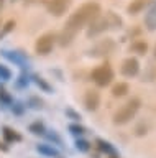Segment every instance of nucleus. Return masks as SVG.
Instances as JSON below:
<instances>
[{"mask_svg": "<svg viewBox=\"0 0 156 158\" xmlns=\"http://www.w3.org/2000/svg\"><path fill=\"white\" fill-rule=\"evenodd\" d=\"M28 106H30L31 109H43L45 107V102H43V99H40V97L31 96L30 99H28Z\"/></svg>", "mask_w": 156, "mask_h": 158, "instance_id": "5701e85b", "label": "nucleus"}, {"mask_svg": "<svg viewBox=\"0 0 156 158\" xmlns=\"http://www.w3.org/2000/svg\"><path fill=\"white\" fill-rule=\"evenodd\" d=\"M33 82H35L36 86L40 87L41 91H45V92H51V91H53L51 86L46 82V79H43V77H40V76H33Z\"/></svg>", "mask_w": 156, "mask_h": 158, "instance_id": "4be33fe9", "label": "nucleus"}, {"mask_svg": "<svg viewBox=\"0 0 156 158\" xmlns=\"http://www.w3.org/2000/svg\"><path fill=\"white\" fill-rule=\"evenodd\" d=\"M154 58H156V44H154Z\"/></svg>", "mask_w": 156, "mask_h": 158, "instance_id": "473e14b6", "label": "nucleus"}, {"mask_svg": "<svg viewBox=\"0 0 156 158\" xmlns=\"http://www.w3.org/2000/svg\"><path fill=\"white\" fill-rule=\"evenodd\" d=\"M130 92V86L128 82H117L114 87H112V96L114 97H125L126 94Z\"/></svg>", "mask_w": 156, "mask_h": 158, "instance_id": "dca6fc26", "label": "nucleus"}, {"mask_svg": "<svg viewBox=\"0 0 156 158\" xmlns=\"http://www.w3.org/2000/svg\"><path fill=\"white\" fill-rule=\"evenodd\" d=\"M64 114H66V117L67 118H71V120H74V122H81V114L79 112H76L74 109H71V107H67L66 110H64Z\"/></svg>", "mask_w": 156, "mask_h": 158, "instance_id": "393cba45", "label": "nucleus"}, {"mask_svg": "<svg viewBox=\"0 0 156 158\" xmlns=\"http://www.w3.org/2000/svg\"><path fill=\"white\" fill-rule=\"evenodd\" d=\"M109 158H118V156H109Z\"/></svg>", "mask_w": 156, "mask_h": 158, "instance_id": "72a5a7b5", "label": "nucleus"}, {"mask_svg": "<svg viewBox=\"0 0 156 158\" xmlns=\"http://www.w3.org/2000/svg\"><path fill=\"white\" fill-rule=\"evenodd\" d=\"M100 106V94L95 91V89H89V91H86L84 94V107L86 110L89 112H94L97 110Z\"/></svg>", "mask_w": 156, "mask_h": 158, "instance_id": "1a4fd4ad", "label": "nucleus"}, {"mask_svg": "<svg viewBox=\"0 0 156 158\" xmlns=\"http://www.w3.org/2000/svg\"><path fill=\"white\" fill-rule=\"evenodd\" d=\"M141 107V101L138 97H131L128 99L123 106L118 107L114 114V117H112V122H114V125H125V123L131 122L135 118V115L138 114Z\"/></svg>", "mask_w": 156, "mask_h": 158, "instance_id": "7ed1b4c3", "label": "nucleus"}, {"mask_svg": "<svg viewBox=\"0 0 156 158\" xmlns=\"http://www.w3.org/2000/svg\"><path fill=\"white\" fill-rule=\"evenodd\" d=\"M36 152L48 158H59V150L54 145H51V143H40V145H36Z\"/></svg>", "mask_w": 156, "mask_h": 158, "instance_id": "9b49d317", "label": "nucleus"}, {"mask_svg": "<svg viewBox=\"0 0 156 158\" xmlns=\"http://www.w3.org/2000/svg\"><path fill=\"white\" fill-rule=\"evenodd\" d=\"M72 0H48L46 10L53 17H62L67 10H69Z\"/></svg>", "mask_w": 156, "mask_h": 158, "instance_id": "0eeeda50", "label": "nucleus"}, {"mask_svg": "<svg viewBox=\"0 0 156 158\" xmlns=\"http://www.w3.org/2000/svg\"><path fill=\"white\" fill-rule=\"evenodd\" d=\"M23 110H25V106H23L22 102H12V112L18 114V115H22Z\"/></svg>", "mask_w": 156, "mask_h": 158, "instance_id": "cd10ccee", "label": "nucleus"}, {"mask_svg": "<svg viewBox=\"0 0 156 158\" xmlns=\"http://www.w3.org/2000/svg\"><path fill=\"white\" fill-rule=\"evenodd\" d=\"M0 79H2V81H10L12 79V71L5 66V64H0Z\"/></svg>", "mask_w": 156, "mask_h": 158, "instance_id": "a878e982", "label": "nucleus"}, {"mask_svg": "<svg viewBox=\"0 0 156 158\" xmlns=\"http://www.w3.org/2000/svg\"><path fill=\"white\" fill-rule=\"evenodd\" d=\"M25 2H28V3H33V2H38V0H25Z\"/></svg>", "mask_w": 156, "mask_h": 158, "instance_id": "7c9ffc66", "label": "nucleus"}, {"mask_svg": "<svg viewBox=\"0 0 156 158\" xmlns=\"http://www.w3.org/2000/svg\"><path fill=\"white\" fill-rule=\"evenodd\" d=\"M0 102H2V104H12L13 102L12 96L5 91V89H2V87H0Z\"/></svg>", "mask_w": 156, "mask_h": 158, "instance_id": "bb28decb", "label": "nucleus"}, {"mask_svg": "<svg viewBox=\"0 0 156 158\" xmlns=\"http://www.w3.org/2000/svg\"><path fill=\"white\" fill-rule=\"evenodd\" d=\"M45 137L48 138V140L51 142V145H58V147H62V138L58 135L56 130H46Z\"/></svg>", "mask_w": 156, "mask_h": 158, "instance_id": "aec40b11", "label": "nucleus"}, {"mask_svg": "<svg viewBox=\"0 0 156 158\" xmlns=\"http://www.w3.org/2000/svg\"><path fill=\"white\" fill-rule=\"evenodd\" d=\"M13 28H15V22H13V20H8V22L2 27V30H0V40H2L3 36H7Z\"/></svg>", "mask_w": 156, "mask_h": 158, "instance_id": "b1692460", "label": "nucleus"}, {"mask_svg": "<svg viewBox=\"0 0 156 158\" xmlns=\"http://www.w3.org/2000/svg\"><path fill=\"white\" fill-rule=\"evenodd\" d=\"M122 25H123V20H122L117 13L114 12H107L105 17H97L95 20H92L87 27V38H95L99 35L109 31V30H120Z\"/></svg>", "mask_w": 156, "mask_h": 158, "instance_id": "f03ea898", "label": "nucleus"}, {"mask_svg": "<svg viewBox=\"0 0 156 158\" xmlns=\"http://www.w3.org/2000/svg\"><path fill=\"white\" fill-rule=\"evenodd\" d=\"M150 3H151V0H131L128 3V7H126V12L130 15H136V13L143 12Z\"/></svg>", "mask_w": 156, "mask_h": 158, "instance_id": "ddd939ff", "label": "nucleus"}, {"mask_svg": "<svg viewBox=\"0 0 156 158\" xmlns=\"http://www.w3.org/2000/svg\"><path fill=\"white\" fill-rule=\"evenodd\" d=\"M76 150L81 152V153H87L90 150V143L86 140V138H76Z\"/></svg>", "mask_w": 156, "mask_h": 158, "instance_id": "412c9836", "label": "nucleus"}, {"mask_svg": "<svg viewBox=\"0 0 156 158\" xmlns=\"http://www.w3.org/2000/svg\"><path fill=\"white\" fill-rule=\"evenodd\" d=\"M117 48V43L114 41L112 38H105V40H100L99 43H95L89 51V56L92 58H104V56H109L115 51Z\"/></svg>", "mask_w": 156, "mask_h": 158, "instance_id": "423d86ee", "label": "nucleus"}, {"mask_svg": "<svg viewBox=\"0 0 156 158\" xmlns=\"http://www.w3.org/2000/svg\"><path fill=\"white\" fill-rule=\"evenodd\" d=\"M120 73L122 76L125 77H135L138 76L140 73V61L133 56H128L122 61V66H120Z\"/></svg>", "mask_w": 156, "mask_h": 158, "instance_id": "6e6552de", "label": "nucleus"}, {"mask_svg": "<svg viewBox=\"0 0 156 158\" xmlns=\"http://www.w3.org/2000/svg\"><path fill=\"white\" fill-rule=\"evenodd\" d=\"M0 150H2V152H8V147H7L5 142H0Z\"/></svg>", "mask_w": 156, "mask_h": 158, "instance_id": "c756f323", "label": "nucleus"}, {"mask_svg": "<svg viewBox=\"0 0 156 158\" xmlns=\"http://www.w3.org/2000/svg\"><path fill=\"white\" fill-rule=\"evenodd\" d=\"M100 15V5L97 2H86L82 3L74 13H71V17L67 18V22L62 28V31L58 35V43L59 46H69L74 41L76 35L81 31L82 28L89 27L92 20H95Z\"/></svg>", "mask_w": 156, "mask_h": 158, "instance_id": "f257e3e1", "label": "nucleus"}, {"mask_svg": "<svg viewBox=\"0 0 156 158\" xmlns=\"http://www.w3.org/2000/svg\"><path fill=\"white\" fill-rule=\"evenodd\" d=\"M28 130H30V133H33V135H38V137H45V133H46V125L43 122L40 120H35V122H31L30 123V127H28Z\"/></svg>", "mask_w": 156, "mask_h": 158, "instance_id": "f3484780", "label": "nucleus"}, {"mask_svg": "<svg viewBox=\"0 0 156 158\" xmlns=\"http://www.w3.org/2000/svg\"><path fill=\"white\" fill-rule=\"evenodd\" d=\"M130 51H133L136 54H140V56H143V54L148 51V44H146L145 41H135V43H131V46H130Z\"/></svg>", "mask_w": 156, "mask_h": 158, "instance_id": "6ab92c4d", "label": "nucleus"}, {"mask_svg": "<svg viewBox=\"0 0 156 158\" xmlns=\"http://www.w3.org/2000/svg\"><path fill=\"white\" fill-rule=\"evenodd\" d=\"M145 27L148 31H156V0H151L145 13Z\"/></svg>", "mask_w": 156, "mask_h": 158, "instance_id": "9d476101", "label": "nucleus"}, {"mask_svg": "<svg viewBox=\"0 0 156 158\" xmlns=\"http://www.w3.org/2000/svg\"><path fill=\"white\" fill-rule=\"evenodd\" d=\"M95 145H97V148H99L102 153H105L107 156H118V152H117V148L112 145L110 142L104 140V138H97V140H95Z\"/></svg>", "mask_w": 156, "mask_h": 158, "instance_id": "f8f14e48", "label": "nucleus"}, {"mask_svg": "<svg viewBox=\"0 0 156 158\" xmlns=\"http://www.w3.org/2000/svg\"><path fill=\"white\" fill-rule=\"evenodd\" d=\"M114 77H115L114 69H112V66H110V64H107V63L94 68V69H92V73H90V79H92V82H94L97 87L110 86L112 81H114Z\"/></svg>", "mask_w": 156, "mask_h": 158, "instance_id": "20e7f679", "label": "nucleus"}, {"mask_svg": "<svg viewBox=\"0 0 156 158\" xmlns=\"http://www.w3.org/2000/svg\"><path fill=\"white\" fill-rule=\"evenodd\" d=\"M2 7H3V0H0V10H2Z\"/></svg>", "mask_w": 156, "mask_h": 158, "instance_id": "2f4dec72", "label": "nucleus"}, {"mask_svg": "<svg viewBox=\"0 0 156 158\" xmlns=\"http://www.w3.org/2000/svg\"><path fill=\"white\" fill-rule=\"evenodd\" d=\"M67 128H69V133H71V135H74L76 138H81V137H84L86 133H87V128H86L84 125H81L79 122L71 123Z\"/></svg>", "mask_w": 156, "mask_h": 158, "instance_id": "a211bd4d", "label": "nucleus"}, {"mask_svg": "<svg viewBox=\"0 0 156 158\" xmlns=\"http://www.w3.org/2000/svg\"><path fill=\"white\" fill-rule=\"evenodd\" d=\"M17 84H18V87H26L28 86V77L20 76V77H18V81H17Z\"/></svg>", "mask_w": 156, "mask_h": 158, "instance_id": "c85d7f7f", "label": "nucleus"}, {"mask_svg": "<svg viewBox=\"0 0 156 158\" xmlns=\"http://www.w3.org/2000/svg\"><path fill=\"white\" fill-rule=\"evenodd\" d=\"M2 53H3V56H5L7 59H10L12 63H15V64H18V66H22V68L28 63V58L23 53H20V51H2Z\"/></svg>", "mask_w": 156, "mask_h": 158, "instance_id": "4468645a", "label": "nucleus"}, {"mask_svg": "<svg viewBox=\"0 0 156 158\" xmlns=\"http://www.w3.org/2000/svg\"><path fill=\"white\" fill-rule=\"evenodd\" d=\"M2 137L5 143H17V142H22V135L18 133L17 130H13L12 127H3L2 128Z\"/></svg>", "mask_w": 156, "mask_h": 158, "instance_id": "2eb2a0df", "label": "nucleus"}, {"mask_svg": "<svg viewBox=\"0 0 156 158\" xmlns=\"http://www.w3.org/2000/svg\"><path fill=\"white\" fill-rule=\"evenodd\" d=\"M56 43H58V35L54 31L43 33L35 41V53L40 54V56H48L53 51V48L56 46Z\"/></svg>", "mask_w": 156, "mask_h": 158, "instance_id": "39448f33", "label": "nucleus"}]
</instances>
